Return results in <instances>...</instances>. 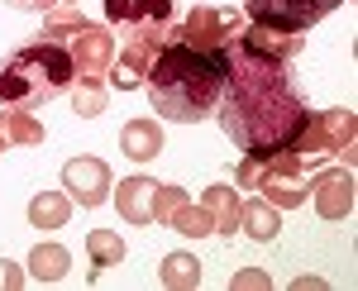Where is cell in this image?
<instances>
[{
	"label": "cell",
	"mask_w": 358,
	"mask_h": 291,
	"mask_svg": "<svg viewBox=\"0 0 358 291\" xmlns=\"http://www.w3.org/2000/svg\"><path fill=\"white\" fill-rule=\"evenodd\" d=\"M292 62L253 53L244 38H229V77L220 91V129L248 158H273L282 148H296L310 125L301 91L292 86Z\"/></svg>",
	"instance_id": "cell-1"
},
{
	"label": "cell",
	"mask_w": 358,
	"mask_h": 291,
	"mask_svg": "<svg viewBox=\"0 0 358 291\" xmlns=\"http://www.w3.org/2000/svg\"><path fill=\"white\" fill-rule=\"evenodd\" d=\"M229 77V48H192L182 38H167L148 62V101L172 125H196L220 106Z\"/></svg>",
	"instance_id": "cell-2"
},
{
	"label": "cell",
	"mask_w": 358,
	"mask_h": 291,
	"mask_svg": "<svg viewBox=\"0 0 358 291\" xmlns=\"http://www.w3.org/2000/svg\"><path fill=\"white\" fill-rule=\"evenodd\" d=\"M77 81V67H72V53L62 43H29L0 67V106L5 110H43L53 106L57 96H67V86Z\"/></svg>",
	"instance_id": "cell-3"
},
{
	"label": "cell",
	"mask_w": 358,
	"mask_h": 291,
	"mask_svg": "<svg viewBox=\"0 0 358 291\" xmlns=\"http://www.w3.org/2000/svg\"><path fill=\"white\" fill-rule=\"evenodd\" d=\"M354 110H320V115H310L306 134L296 139V153L301 162L325 158V153H344V162H354Z\"/></svg>",
	"instance_id": "cell-4"
},
{
	"label": "cell",
	"mask_w": 358,
	"mask_h": 291,
	"mask_svg": "<svg viewBox=\"0 0 358 291\" xmlns=\"http://www.w3.org/2000/svg\"><path fill=\"white\" fill-rule=\"evenodd\" d=\"M339 0H244L248 20L263 29H282V34H306L310 24H320Z\"/></svg>",
	"instance_id": "cell-5"
},
{
	"label": "cell",
	"mask_w": 358,
	"mask_h": 291,
	"mask_svg": "<svg viewBox=\"0 0 358 291\" xmlns=\"http://www.w3.org/2000/svg\"><path fill=\"white\" fill-rule=\"evenodd\" d=\"M62 48L72 53V67H77V77H82V81H106V77H110V67H115V34H110V29H101V24L86 20Z\"/></svg>",
	"instance_id": "cell-6"
},
{
	"label": "cell",
	"mask_w": 358,
	"mask_h": 291,
	"mask_svg": "<svg viewBox=\"0 0 358 291\" xmlns=\"http://www.w3.org/2000/svg\"><path fill=\"white\" fill-rule=\"evenodd\" d=\"M244 29L239 10H215V5H192V15L182 20V29L172 38L192 43V48H229V38Z\"/></svg>",
	"instance_id": "cell-7"
},
{
	"label": "cell",
	"mask_w": 358,
	"mask_h": 291,
	"mask_svg": "<svg viewBox=\"0 0 358 291\" xmlns=\"http://www.w3.org/2000/svg\"><path fill=\"white\" fill-rule=\"evenodd\" d=\"M106 20L124 38H143V34L163 38L167 20H172V0H106Z\"/></svg>",
	"instance_id": "cell-8"
},
{
	"label": "cell",
	"mask_w": 358,
	"mask_h": 291,
	"mask_svg": "<svg viewBox=\"0 0 358 291\" xmlns=\"http://www.w3.org/2000/svg\"><path fill=\"white\" fill-rule=\"evenodd\" d=\"M62 191L77 201V206H106L110 196V162L106 158H72L62 162Z\"/></svg>",
	"instance_id": "cell-9"
},
{
	"label": "cell",
	"mask_w": 358,
	"mask_h": 291,
	"mask_svg": "<svg viewBox=\"0 0 358 291\" xmlns=\"http://www.w3.org/2000/svg\"><path fill=\"white\" fill-rule=\"evenodd\" d=\"M310 196H315V215L320 220H349L354 215V167L344 162V167H330V172H320L315 182H310Z\"/></svg>",
	"instance_id": "cell-10"
},
{
	"label": "cell",
	"mask_w": 358,
	"mask_h": 291,
	"mask_svg": "<svg viewBox=\"0 0 358 291\" xmlns=\"http://www.w3.org/2000/svg\"><path fill=\"white\" fill-rule=\"evenodd\" d=\"M153 53H158V34L129 38V43H124V53L115 57V67H110L115 91H138V86H143V77H148V62H153Z\"/></svg>",
	"instance_id": "cell-11"
},
{
	"label": "cell",
	"mask_w": 358,
	"mask_h": 291,
	"mask_svg": "<svg viewBox=\"0 0 358 291\" xmlns=\"http://www.w3.org/2000/svg\"><path fill=\"white\" fill-rule=\"evenodd\" d=\"M153 191H158V182L143 177V172L115 182V211H120V220H129V225H153Z\"/></svg>",
	"instance_id": "cell-12"
},
{
	"label": "cell",
	"mask_w": 358,
	"mask_h": 291,
	"mask_svg": "<svg viewBox=\"0 0 358 291\" xmlns=\"http://www.w3.org/2000/svg\"><path fill=\"white\" fill-rule=\"evenodd\" d=\"M120 153L129 162H153L163 153V125L158 120H129L120 129Z\"/></svg>",
	"instance_id": "cell-13"
},
{
	"label": "cell",
	"mask_w": 358,
	"mask_h": 291,
	"mask_svg": "<svg viewBox=\"0 0 358 291\" xmlns=\"http://www.w3.org/2000/svg\"><path fill=\"white\" fill-rule=\"evenodd\" d=\"M239 38H244L253 53L277 57V62H296V53H301V34H282V29L248 24V29H239Z\"/></svg>",
	"instance_id": "cell-14"
},
{
	"label": "cell",
	"mask_w": 358,
	"mask_h": 291,
	"mask_svg": "<svg viewBox=\"0 0 358 291\" xmlns=\"http://www.w3.org/2000/svg\"><path fill=\"white\" fill-rule=\"evenodd\" d=\"M201 206L210 211V225H215V234H224V239H229L234 229H239V211H244V201H239V186H224V182L206 186Z\"/></svg>",
	"instance_id": "cell-15"
},
{
	"label": "cell",
	"mask_w": 358,
	"mask_h": 291,
	"mask_svg": "<svg viewBox=\"0 0 358 291\" xmlns=\"http://www.w3.org/2000/svg\"><path fill=\"white\" fill-rule=\"evenodd\" d=\"M239 229H244L248 239H258V243H273L277 234H282V211H277L273 201H244V211H239Z\"/></svg>",
	"instance_id": "cell-16"
},
{
	"label": "cell",
	"mask_w": 358,
	"mask_h": 291,
	"mask_svg": "<svg viewBox=\"0 0 358 291\" xmlns=\"http://www.w3.org/2000/svg\"><path fill=\"white\" fill-rule=\"evenodd\" d=\"M67 215H72V196L67 191H38L29 201V225L34 229H62Z\"/></svg>",
	"instance_id": "cell-17"
},
{
	"label": "cell",
	"mask_w": 358,
	"mask_h": 291,
	"mask_svg": "<svg viewBox=\"0 0 358 291\" xmlns=\"http://www.w3.org/2000/svg\"><path fill=\"white\" fill-rule=\"evenodd\" d=\"M67 267H72V253L62 243H34V253H29V277L34 282H62Z\"/></svg>",
	"instance_id": "cell-18"
},
{
	"label": "cell",
	"mask_w": 358,
	"mask_h": 291,
	"mask_svg": "<svg viewBox=\"0 0 358 291\" xmlns=\"http://www.w3.org/2000/svg\"><path fill=\"white\" fill-rule=\"evenodd\" d=\"M158 282L167 291H196L201 287V263H196L192 253H167L163 267H158Z\"/></svg>",
	"instance_id": "cell-19"
},
{
	"label": "cell",
	"mask_w": 358,
	"mask_h": 291,
	"mask_svg": "<svg viewBox=\"0 0 358 291\" xmlns=\"http://www.w3.org/2000/svg\"><path fill=\"white\" fill-rule=\"evenodd\" d=\"M86 258H91V282L101 277V267H115V263H124V239L115 234V229H91L86 234Z\"/></svg>",
	"instance_id": "cell-20"
},
{
	"label": "cell",
	"mask_w": 358,
	"mask_h": 291,
	"mask_svg": "<svg viewBox=\"0 0 358 291\" xmlns=\"http://www.w3.org/2000/svg\"><path fill=\"white\" fill-rule=\"evenodd\" d=\"M82 24H86V15L77 10V5H53L48 20H43V29H38V38H48V43H67Z\"/></svg>",
	"instance_id": "cell-21"
},
{
	"label": "cell",
	"mask_w": 358,
	"mask_h": 291,
	"mask_svg": "<svg viewBox=\"0 0 358 291\" xmlns=\"http://www.w3.org/2000/svg\"><path fill=\"white\" fill-rule=\"evenodd\" d=\"M167 229H177V234H187V239H206V234H215V225H210V211L206 206H192V196L172 211V220H167Z\"/></svg>",
	"instance_id": "cell-22"
},
{
	"label": "cell",
	"mask_w": 358,
	"mask_h": 291,
	"mask_svg": "<svg viewBox=\"0 0 358 291\" xmlns=\"http://www.w3.org/2000/svg\"><path fill=\"white\" fill-rule=\"evenodd\" d=\"M110 106V91H106V81H77V91H72V110L82 115V120H96V115H106Z\"/></svg>",
	"instance_id": "cell-23"
},
{
	"label": "cell",
	"mask_w": 358,
	"mask_h": 291,
	"mask_svg": "<svg viewBox=\"0 0 358 291\" xmlns=\"http://www.w3.org/2000/svg\"><path fill=\"white\" fill-rule=\"evenodd\" d=\"M10 143H15V148H34V143H43V125H38L29 110H10Z\"/></svg>",
	"instance_id": "cell-24"
},
{
	"label": "cell",
	"mask_w": 358,
	"mask_h": 291,
	"mask_svg": "<svg viewBox=\"0 0 358 291\" xmlns=\"http://www.w3.org/2000/svg\"><path fill=\"white\" fill-rule=\"evenodd\" d=\"M229 287H234V291H268V287H273V277H268L263 267H244V272H234Z\"/></svg>",
	"instance_id": "cell-25"
},
{
	"label": "cell",
	"mask_w": 358,
	"mask_h": 291,
	"mask_svg": "<svg viewBox=\"0 0 358 291\" xmlns=\"http://www.w3.org/2000/svg\"><path fill=\"white\" fill-rule=\"evenodd\" d=\"M29 282V272L20 263H10V258H0V291H20Z\"/></svg>",
	"instance_id": "cell-26"
},
{
	"label": "cell",
	"mask_w": 358,
	"mask_h": 291,
	"mask_svg": "<svg viewBox=\"0 0 358 291\" xmlns=\"http://www.w3.org/2000/svg\"><path fill=\"white\" fill-rule=\"evenodd\" d=\"M15 143H10V110L0 106V153H10Z\"/></svg>",
	"instance_id": "cell-27"
},
{
	"label": "cell",
	"mask_w": 358,
	"mask_h": 291,
	"mask_svg": "<svg viewBox=\"0 0 358 291\" xmlns=\"http://www.w3.org/2000/svg\"><path fill=\"white\" fill-rule=\"evenodd\" d=\"M325 287V277H296V282H292V291H320Z\"/></svg>",
	"instance_id": "cell-28"
},
{
	"label": "cell",
	"mask_w": 358,
	"mask_h": 291,
	"mask_svg": "<svg viewBox=\"0 0 358 291\" xmlns=\"http://www.w3.org/2000/svg\"><path fill=\"white\" fill-rule=\"evenodd\" d=\"M5 5H15V10H53V0H5Z\"/></svg>",
	"instance_id": "cell-29"
},
{
	"label": "cell",
	"mask_w": 358,
	"mask_h": 291,
	"mask_svg": "<svg viewBox=\"0 0 358 291\" xmlns=\"http://www.w3.org/2000/svg\"><path fill=\"white\" fill-rule=\"evenodd\" d=\"M53 5H77V0H53Z\"/></svg>",
	"instance_id": "cell-30"
}]
</instances>
